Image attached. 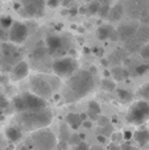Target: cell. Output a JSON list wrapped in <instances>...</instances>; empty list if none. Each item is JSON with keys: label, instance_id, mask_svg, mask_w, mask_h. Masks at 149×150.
<instances>
[{"label": "cell", "instance_id": "6da1fadb", "mask_svg": "<svg viewBox=\"0 0 149 150\" xmlns=\"http://www.w3.org/2000/svg\"><path fill=\"white\" fill-rule=\"evenodd\" d=\"M95 87V79L91 71L78 70L69 78L65 84V100L73 103L89 95Z\"/></svg>", "mask_w": 149, "mask_h": 150}, {"label": "cell", "instance_id": "7a4b0ae2", "mask_svg": "<svg viewBox=\"0 0 149 150\" xmlns=\"http://www.w3.org/2000/svg\"><path fill=\"white\" fill-rule=\"evenodd\" d=\"M53 115L49 109L33 112H21L16 115V121L20 125L21 129L26 132H37V130L45 129L52 122Z\"/></svg>", "mask_w": 149, "mask_h": 150}, {"label": "cell", "instance_id": "3957f363", "mask_svg": "<svg viewBox=\"0 0 149 150\" xmlns=\"http://www.w3.org/2000/svg\"><path fill=\"white\" fill-rule=\"evenodd\" d=\"M13 107L17 113L21 112H33V111H42L46 109V100L33 95L31 92L18 95L13 99Z\"/></svg>", "mask_w": 149, "mask_h": 150}, {"label": "cell", "instance_id": "277c9868", "mask_svg": "<svg viewBox=\"0 0 149 150\" xmlns=\"http://www.w3.org/2000/svg\"><path fill=\"white\" fill-rule=\"evenodd\" d=\"M126 120L131 125H143L149 120V101L137 100L129 107Z\"/></svg>", "mask_w": 149, "mask_h": 150}, {"label": "cell", "instance_id": "5b68a950", "mask_svg": "<svg viewBox=\"0 0 149 150\" xmlns=\"http://www.w3.org/2000/svg\"><path fill=\"white\" fill-rule=\"evenodd\" d=\"M31 142L33 150H54L55 136L50 130L41 129L32 133Z\"/></svg>", "mask_w": 149, "mask_h": 150}, {"label": "cell", "instance_id": "8992f818", "mask_svg": "<svg viewBox=\"0 0 149 150\" xmlns=\"http://www.w3.org/2000/svg\"><path fill=\"white\" fill-rule=\"evenodd\" d=\"M29 86H31V93H33V95L38 96V98L44 99V100L52 98L53 95L52 83L42 75H33L31 78Z\"/></svg>", "mask_w": 149, "mask_h": 150}, {"label": "cell", "instance_id": "52a82bcc", "mask_svg": "<svg viewBox=\"0 0 149 150\" xmlns=\"http://www.w3.org/2000/svg\"><path fill=\"white\" fill-rule=\"evenodd\" d=\"M45 45H46L49 54L62 58L65 55V53L69 50V47H70V41L66 37L58 36V34H49L46 37Z\"/></svg>", "mask_w": 149, "mask_h": 150}, {"label": "cell", "instance_id": "ba28073f", "mask_svg": "<svg viewBox=\"0 0 149 150\" xmlns=\"http://www.w3.org/2000/svg\"><path fill=\"white\" fill-rule=\"evenodd\" d=\"M53 71L60 78H70L78 71V62L74 58L62 57L53 62Z\"/></svg>", "mask_w": 149, "mask_h": 150}, {"label": "cell", "instance_id": "9c48e42d", "mask_svg": "<svg viewBox=\"0 0 149 150\" xmlns=\"http://www.w3.org/2000/svg\"><path fill=\"white\" fill-rule=\"evenodd\" d=\"M26 37H28V26L18 21L13 23L8 32V40L11 44H23Z\"/></svg>", "mask_w": 149, "mask_h": 150}, {"label": "cell", "instance_id": "30bf717a", "mask_svg": "<svg viewBox=\"0 0 149 150\" xmlns=\"http://www.w3.org/2000/svg\"><path fill=\"white\" fill-rule=\"evenodd\" d=\"M26 16H41L44 13L45 0H20Z\"/></svg>", "mask_w": 149, "mask_h": 150}, {"label": "cell", "instance_id": "8fae6325", "mask_svg": "<svg viewBox=\"0 0 149 150\" xmlns=\"http://www.w3.org/2000/svg\"><path fill=\"white\" fill-rule=\"evenodd\" d=\"M28 73H29L28 63H26L25 61H20V62L16 63L15 67L12 69V74H11V76H12L13 80H21L28 75Z\"/></svg>", "mask_w": 149, "mask_h": 150}, {"label": "cell", "instance_id": "7c38bea8", "mask_svg": "<svg viewBox=\"0 0 149 150\" xmlns=\"http://www.w3.org/2000/svg\"><path fill=\"white\" fill-rule=\"evenodd\" d=\"M137 26L133 25V24H126V25H121L120 28L118 29V36L120 40H123V41H126V40L128 38H132V37L135 36V33L137 32Z\"/></svg>", "mask_w": 149, "mask_h": 150}, {"label": "cell", "instance_id": "4fadbf2b", "mask_svg": "<svg viewBox=\"0 0 149 150\" xmlns=\"http://www.w3.org/2000/svg\"><path fill=\"white\" fill-rule=\"evenodd\" d=\"M135 140V142L139 146H145L149 144V129H145V128H143V129H139L136 130V132L133 133V137H132Z\"/></svg>", "mask_w": 149, "mask_h": 150}, {"label": "cell", "instance_id": "5bb4252c", "mask_svg": "<svg viewBox=\"0 0 149 150\" xmlns=\"http://www.w3.org/2000/svg\"><path fill=\"white\" fill-rule=\"evenodd\" d=\"M5 137L11 142H18L23 138V130L17 127H8L5 130Z\"/></svg>", "mask_w": 149, "mask_h": 150}, {"label": "cell", "instance_id": "9a60e30c", "mask_svg": "<svg viewBox=\"0 0 149 150\" xmlns=\"http://www.w3.org/2000/svg\"><path fill=\"white\" fill-rule=\"evenodd\" d=\"M82 119H81V115L79 113H69L66 116V124L71 128V129H78L79 127L82 125Z\"/></svg>", "mask_w": 149, "mask_h": 150}, {"label": "cell", "instance_id": "2e32d148", "mask_svg": "<svg viewBox=\"0 0 149 150\" xmlns=\"http://www.w3.org/2000/svg\"><path fill=\"white\" fill-rule=\"evenodd\" d=\"M124 15V7L121 4H116L114 7H111L110 13H108V17L111 21H119Z\"/></svg>", "mask_w": 149, "mask_h": 150}, {"label": "cell", "instance_id": "e0dca14e", "mask_svg": "<svg viewBox=\"0 0 149 150\" xmlns=\"http://www.w3.org/2000/svg\"><path fill=\"white\" fill-rule=\"evenodd\" d=\"M114 28L111 25H100L96 29V37L100 41H104V40H110V36L112 33Z\"/></svg>", "mask_w": 149, "mask_h": 150}, {"label": "cell", "instance_id": "ac0fdd59", "mask_svg": "<svg viewBox=\"0 0 149 150\" xmlns=\"http://www.w3.org/2000/svg\"><path fill=\"white\" fill-rule=\"evenodd\" d=\"M100 112H102V108H100L99 103H96L94 100L89 101V105H87V115L89 116H91L92 119H96L100 115Z\"/></svg>", "mask_w": 149, "mask_h": 150}, {"label": "cell", "instance_id": "d6986e66", "mask_svg": "<svg viewBox=\"0 0 149 150\" xmlns=\"http://www.w3.org/2000/svg\"><path fill=\"white\" fill-rule=\"evenodd\" d=\"M116 93H118V98L121 103H131L133 100V93L129 90H124V88H118L116 90Z\"/></svg>", "mask_w": 149, "mask_h": 150}, {"label": "cell", "instance_id": "ffe728a7", "mask_svg": "<svg viewBox=\"0 0 149 150\" xmlns=\"http://www.w3.org/2000/svg\"><path fill=\"white\" fill-rule=\"evenodd\" d=\"M15 52H16V47L13 46V44H11V42H4V44H1V46H0V54H1L3 57H11Z\"/></svg>", "mask_w": 149, "mask_h": 150}, {"label": "cell", "instance_id": "44dd1931", "mask_svg": "<svg viewBox=\"0 0 149 150\" xmlns=\"http://www.w3.org/2000/svg\"><path fill=\"white\" fill-rule=\"evenodd\" d=\"M110 9H111V0H103L100 3V7H99V11H98V15L100 17H108V13H110Z\"/></svg>", "mask_w": 149, "mask_h": 150}, {"label": "cell", "instance_id": "7402d4cb", "mask_svg": "<svg viewBox=\"0 0 149 150\" xmlns=\"http://www.w3.org/2000/svg\"><path fill=\"white\" fill-rule=\"evenodd\" d=\"M111 75H112V78L115 80H123L124 78H126V75H127V73H126V70H124L123 67H120V66H115V67L111 70Z\"/></svg>", "mask_w": 149, "mask_h": 150}, {"label": "cell", "instance_id": "603a6c76", "mask_svg": "<svg viewBox=\"0 0 149 150\" xmlns=\"http://www.w3.org/2000/svg\"><path fill=\"white\" fill-rule=\"evenodd\" d=\"M137 96L141 98V100L149 101V83H145L144 86H141V87L139 88V91H137Z\"/></svg>", "mask_w": 149, "mask_h": 150}, {"label": "cell", "instance_id": "cb8c5ba5", "mask_svg": "<svg viewBox=\"0 0 149 150\" xmlns=\"http://www.w3.org/2000/svg\"><path fill=\"white\" fill-rule=\"evenodd\" d=\"M102 88L106 90L107 92H111V91L116 90V84H115V82H112V80H110V79H103L102 80Z\"/></svg>", "mask_w": 149, "mask_h": 150}, {"label": "cell", "instance_id": "d4e9b609", "mask_svg": "<svg viewBox=\"0 0 149 150\" xmlns=\"http://www.w3.org/2000/svg\"><path fill=\"white\" fill-rule=\"evenodd\" d=\"M99 7H100L99 3L95 1V0H92V1L87 5V12H89L90 15H96L98 11H99Z\"/></svg>", "mask_w": 149, "mask_h": 150}, {"label": "cell", "instance_id": "484cf974", "mask_svg": "<svg viewBox=\"0 0 149 150\" xmlns=\"http://www.w3.org/2000/svg\"><path fill=\"white\" fill-rule=\"evenodd\" d=\"M12 24H13V20L9 16H3V17L0 18V25L4 29H9L11 26H12Z\"/></svg>", "mask_w": 149, "mask_h": 150}, {"label": "cell", "instance_id": "4316f807", "mask_svg": "<svg viewBox=\"0 0 149 150\" xmlns=\"http://www.w3.org/2000/svg\"><path fill=\"white\" fill-rule=\"evenodd\" d=\"M140 55H141V58H144V59H149V44L144 45V46L141 47Z\"/></svg>", "mask_w": 149, "mask_h": 150}, {"label": "cell", "instance_id": "83f0119b", "mask_svg": "<svg viewBox=\"0 0 149 150\" xmlns=\"http://www.w3.org/2000/svg\"><path fill=\"white\" fill-rule=\"evenodd\" d=\"M148 70H149V66L148 65H139L136 67V74L137 75H144Z\"/></svg>", "mask_w": 149, "mask_h": 150}, {"label": "cell", "instance_id": "f1b7e54d", "mask_svg": "<svg viewBox=\"0 0 149 150\" xmlns=\"http://www.w3.org/2000/svg\"><path fill=\"white\" fill-rule=\"evenodd\" d=\"M89 149H90V146L87 145L84 141H81L78 145L74 146V150H89Z\"/></svg>", "mask_w": 149, "mask_h": 150}, {"label": "cell", "instance_id": "f546056e", "mask_svg": "<svg viewBox=\"0 0 149 150\" xmlns=\"http://www.w3.org/2000/svg\"><path fill=\"white\" fill-rule=\"evenodd\" d=\"M46 4L50 8H57L61 4V0H46Z\"/></svg>", "mask_w": 149, "mask_h": 150}, {"label": "cell", "instance_id": "4dcf8cb0", "mask_svg": "<svg viewBox=\"0 0 149 150\" xmlns=\"http://www.w3.org/2000/svg\"><path fill=\"white\" fill-rule=\"evenodd\" d=\"M121 150H139V148H136V146H133L132 144L129 142H126L123 146H120Z\"/></svg>", "mask_w": 149, "mask_h": 150}, {"label": "cell", "instance_id": "1f68e13d", "mask_svg": "<svg viewBox=\"0 0 149 150\" xmlns=\"http://www.w3.org/2000/svg\"><path fill=\"white\" fill-rule=\"evenodd\" d=\"M111 137H112V141L115 144L118 142V141L123 140V134H121V133H112V136H111Z\"/></svg>", "mask_w": 149, "mask_h": 150}, {"label": "cell", "instance_id": "d6a6232c", "mask_svg": "<svg viewBox=\"0 0 149 150\" xmlns=\"http://www.w3.org/2000/svg\"><path fill=\"white\" fill-rule=\"evenodd\" d=\"M132 137H133V133H132V132H129V130H126V132L123 133V140H126L127 142H128V141L131 140Z\"/></svg>", "mask_w": 149, "mask_h": 150}, {"label": "cell", "instance_id": "836d02e7", "mask_svg": "<svg viewBox=\"0 0 149 150\" xmlns=\"http://www.w3.org/2000/svg\"><path fill=\"white\" fill-rule=\"evenodd\" d=\"M110 40H111V41H118V40H119V36H118L116 29H114V30H112V33H111V36H110Z\"/></svg>", "mask_w": 149, "mask_h": 150}, {"label": "cell", "instance_id": "e575fe53", "mask_svg": "<svg viewBox=\"0 0 149 150\" xmlns=\"http://www.w3.org/2000/svg\"><path fill=\"white\" fill-rule=\"evenodd\" d=\"M8 105V101H7V99L4 98V96H0V107H1V108H5V107Z\"/></svg>", "mask_w": 149, "mask_h": 150}, {"label": "cell", "instance_id": "d590c367", "mask_svg": "<svg viewBox=\"0 0 149 150\" xmlns=\"http://www.w3.org/2000/svg\"><path fill=\"white\" fill-rule=\"evenodd\" d=\"M94 53H95V55H99V57H102V55L104 54V50H103L102 47H96V49H94Z\"/></svg>", "mask_w": 149, "mask_h": 150}, {"label": "cell", "instance_id": "8d00e7d4", "mask_svg": "<svg viewBox=\"0 0 149 150\" xmlns=\"http://www.w3.org/2000/svg\"><path fill=\"white\" fill-rule=\"evenodd\" d=\"M107 150H121V149H120V146H119V145H116L115 142H112L111 145H108Z\"/></svg>", "mask_w": 149, "mask_h": 150}, {"label": "cell", "instance_id": "74e56055", "mask_svg": "<svg viewBox=\"0 0 149 150\" xmlns=\"http://www.w3.org/2000/svg\"><path fill=\"white\" fill-rule=\"evenodd\" d=\"M96 140L99 141L100 144H106V142H107V137H106V136H103V134H99V136H98Z\"/></svg>", "mask_w": 149, "mask_h": 150}, {"label": "cell", "instance_id": "f35d334b", "mask_svg": "<svg viewBox=\"0 0 149 150\" xmlns=\"http://www.w3.org/2000/svg\"><path fill=\"white\" fill-rule=\"evenodd\" d=\"M107 124H108V120L106 119V117H100V119H99V125H102V127H106Z\"/></svg>", "mask_w": 149, "mask_h": 150}, {"label": "cell", "instance_id": "ab89813d", "mask_svg": "<svg viewBox=\"0 0 149 150\" xmlns=\"http://www.w3.org/2000/svg\"><path fill=\"white\" fill-rule=\"evenodd\" d=\"M82 125H83L84 128H87V129H90V128L92 127V122H91V121H89V120H84V121L82 122Z\"/></svg>", "mask_w": 149, "mask_h": 150}, {"label": "cell", "instance_id": "60d3db41", "mask_svg": "<svg viewBox=\"0 0 149 150\" xmlns=\"http://www.w3.org/2000/svg\"><path fill=\"white\" fill-rule=\"evenodd\" d=\"M89 150H104V149H103L102 146H99V145H98V146H92V148H90Z\"/></svg>", "mask_w": 149, "mask_h": 150}, {"label": "cell", "instance_id": "b9f144b4", "mask_svg": "<svg viewBox=\"0 0 149 150\" xmlns=\"http://www.w3.org/2000/svg\"><path fill=\"white\" fill-rule=\"evenodd\" d=\"M18 150H33V149L29 148V146H21V148L18 149Z\"/></svg>", "mask_w": 149, "mask_h": 150}, {"label": "cell", "instance_id": "7bdbcfd3", "mask_svg": "<svg viewBox=\"0 0 149 150\" xmlns=\"http://www.w3.org/2000/svg\"><path fill=\"white\" fill-rule=\"evenodd\" d=\"M79 12H81V13L87 12V7H81V9H79Z\"/></svg>", "mask_w": 149, "mask_h": 150}, {"label": "cell", "instance_id": "ee69618b", "mask_svg": "<svg viewBox=\"0 0 149 150\" xmlns=\"http://www.w3.org/2000/svg\"><path fill=\"white\" fill-rule=\"evenodd\" d=\"M71 3V0H63V5H69Z\"/></svg>", "mask_w": 149, "mask_h": 150}, {"label": "cell", "instance_id": "f6af8a7d", "mask_svg": "<svg viewBox=\"0 0 149 150\" xmlns=\"http://www.w3.org/2000/svg\"><path fill=\"white\" fill-rule=\"evenodd\" d=\"M86 1H90V3H91V1H92V0H86Z\"/></svg>", "mask_w": 149, "mask_h": 150}, {"label": "cell", "instance_id": "bcb514c9", "mask_svg": "<svg viewBox=\"0 0 149 150\" xmlns=\"http://www.w3.org/2000/svg\"><path fill=\"white\" fill-rule=\"evenodd\" d=\"M0 96H1V93H0Z\"/></svg>", "mask_w": 149, "mask_h": 150}]
</instances>
